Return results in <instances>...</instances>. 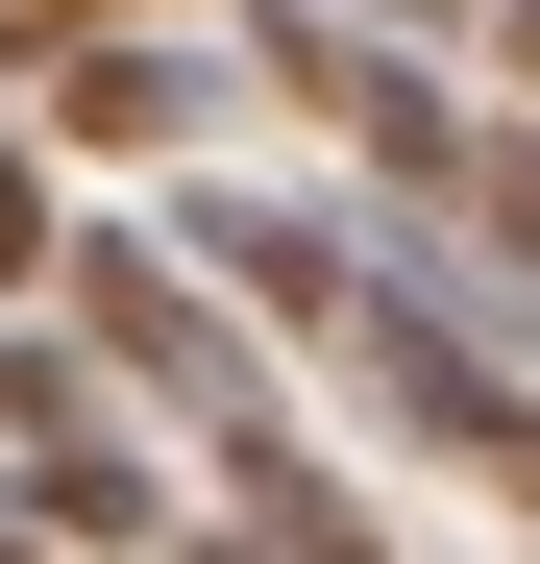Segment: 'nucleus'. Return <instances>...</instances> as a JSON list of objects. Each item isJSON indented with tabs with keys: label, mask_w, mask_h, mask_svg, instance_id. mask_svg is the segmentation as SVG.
I'll list each match as a JSON object with an SVG mask.
<instances>
[{
	"label": "nucleus",
	"mask_w": 540,
	"mask_h": 564,
	"mask_svg": "<svg viewBox=\"0 0 540 564\" xmlns=\"http://www.w3.org/2000/svg\"><path fill=\"white\" fill-rule=\"evenodd\" d=\"M50 319L123 368V393H172L222 466H295V393H270V344H222V295H197V246H148V221H74L50 246Z\"/></svg>",
	"instance_id": "f257e3e1"
},
{
	"label": "nucleus",
	"mask_w": 540,
	"mask_h": 564,
	"mask_svg": "<svg viewBox=\"0 0 540 564\" xmlns=\"http://www.w3.org/2000/svg\"><path fill=\"white\" fill-rule=\"evenodd\" d=\"M246 74H270V99H320L344 148H369L393 172V197H467V99H442V50H393V25H344V0H246Z\"/></svg>",
	"instance_id": "f03ea898"
},
{
	"label": "nucleus",
	"mask_w": 540,
	"mask_h": 564,
	"mask_svg": "<svg viewBox=\"0 0 540 564\" xmlns=\"http://www.w3.org/2000/svg\"><path fill=\"white\" fill-rule=\"evenodd\" d=\"M344 368H369V393H393V442H442V466H467V491L540 540V393H516V368L467 344V319H442V295H393V270H369V319H344Z\"/></svg>",
	"instance_id": "7ed1b4c3"
},
{
	"label": "nucleus",
	"mask_w": 540,
	"mask_h": 564,
	"mask_svg": "<svg viewBox=\"0 0 540 564\" xmlns=\"http://www.w3.org/2000/svg\"><path fill=\"white\" fill-rule=\"evenodd\" d=\"M50 148H197L222 123V74L172 50V25H99V50H50V99H25Z\"/></svg>",
	"instance_id": "20e7f679"
},
{
	"label": "nucleus",
	"mask_w": 540,
	"mask_h": 564,
	"mask_svg": "<svg viewBox=\"0 0 540 564\" xmlns=\"http://www.w3.org/2000/svg\"><path fill=\"white\" fill-rule=\"evenodd\" d=\"M197 270H246L295 344H344V319H369V221H320V197H197Z\"/></svg>",
	"instance_id": "39448f33"
},
{
	"label": "nucleus",
	"mask_w": 540,
	"mask_h": 564,
	"mask_svg": "<svg viewBox=\"0 0 540 564\" xmlns=\"http://www.w3.org/2000/svg\"><path fill=\"white\" fill-rule=\"evenodd\" d=\"M74 442H123V368L74 344V319H25V344H0V491H25V466H74Z\"/></svg>",
	"instance_id": "423d86ee"
},
{
	"label": "nucleus",
	"mask_w": 540,
	"mask_h": 564,
	"mask_svg": "<svg viewBox=\"0 0 540 564\" xmlns=\"http://www.w3.org/2000/svg\"><path fill=\"white\" fill-rule=\"evenodd\" d=\"M50 246H74V221H50V148L0 123V295H50Z\"/></svg>",
	"instance_id": "0eeeda50"
},
{
	"label": "nucleus",
	"mask_w": 540,
	"mask_h": 564,
	"mask_svg": "<svg viewBox=\"0 0 540 564\" xmlns=\"http://www.w3.org/2000/svg\"><path fill=\"white\" fill-rule=\"evenodd\" d=\"M344 25H393V50H418V25H492V0H344Z\"/></svg>",
	"instance_id": "6e6552de"
},
{
	"label": "nucleus",
	"mask_w": 540,
	"mask_h": 564,
	"mask_svg": "<svg viewBox=\"0 0 540 564\" xmlns=\"http://www.w3.org/2000/svg\"><path fill=\"white\" fill-rule=\"evenodd\" d=\"M0 564H50V540H25V516H0Z\"/></svg>",
	"instance_id": "1a4fd4ad"
}]
</instances>
